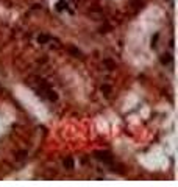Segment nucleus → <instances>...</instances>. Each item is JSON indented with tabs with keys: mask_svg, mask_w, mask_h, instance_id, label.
<instances>
[{
	"mask_svg": "<svg viewBox=\"0 0 178 187\" xmlns=\"http://www.w3.org/2000/svg\"><path fill=\"white\" fill-rule=\"evenodd\" d=\"M95 157L99 159V161H103L105 164H111L112 162V156L108 151H97L95 153Z\"/></svg>",
	"mask_w": 178,
	"mask_h": 187,
	"instance_id": "obj_1",
	"label": "nucleus"
},
{
	"mask_svg": "<svg viewBox=\"0 0 178 187\" xmlns=\"http://www.w3.org/2000/svg\"><path fill=\"white\" fill-rule=\"evenodd\" d=\"M36 41L39 42V44H49V42H52L53 39H52L50 36H47V34H39V36L36 37Z\"/></svg>",
	"mask_w": 178,
	"mask_h": 187,
	"instance_id": "obj_2",
	"label": "nucleus"
},
{
	"mask_svg": "<svg viewBox=\"0 0 178 187\" xmlns=\"http://www.w3.org/2000/svg\"><path fill=\"white\" fill-rule=\"evenodd\" d=\"M63 165H64V168H67V170H72V168H73V161L70 157H66L63 161Z\"/></svg>",
	"mask_w": 178,
	"mask_h": 187,
	"instance_id": "obj_3",
	"label": "nucleus"
}]
</instances>
